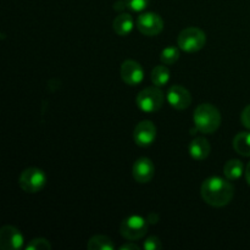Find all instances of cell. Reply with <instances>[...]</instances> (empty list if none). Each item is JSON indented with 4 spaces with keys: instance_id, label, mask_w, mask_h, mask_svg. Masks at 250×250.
<instances>
[{
    "instance_id": "6da1fadb",
    "label": "cell",
    "mask_w": 250,
    "mask_h": 250,
    "mask_svg": "<svg viewBox=\"0 0 250 250\" xmlns=\"http://www.w3.org/2000/svg\"><path fill=\"white\" fill-rule=\"evenodd\" d=\"M202 198L207 204L215 208H222L233 199L234 187L229 180L221 177H210L203 182Z\"/></svg>"
},
{
    "instance_id": "7a4b0ae2",
    "label": "cell",
    "mask_w": 250,
    "mask_h": 250,
    "mask_svg": "<svg viewBox=\"0 0 250 250\" xmlns=\"http://www.w3.org/2000/svg\"><path fill=\"white\" fill-rule=\"evenodd\" d=\"M193 122L195 128L204 134H211L221 125V114L219 109L209 103H204L197 106L193 114Z\"/></svg>"
},
{
    "instance_id": "3957f363",
    "label": "cell",
    "mask_w": 250,
    "mask_h": 250,
    "mask_svg": "<svg viewBox=\"0 0 250 250\" xmlns=\"http://www.w3.org/2000/svg\"><path fill=\"white\" fill-rule=\"evenodd\" d=\"M205 43H207V36L202 29L197 27H188L178 34V48L186 53H197L204 48Z\"/></svg>"
},
{
    "instance_id": "277c9868",
    "label": "cell",
    "mask_w": 250,
    "mask_h": 250,
    "mask_svg": "<svg viewBox=\"0 0 250 250\" xmlns=\"http://www.w3.org/2000/svg\"><path fill=\"white\" fill-rule=\"evenodd\" d=\"M165 100V95L160 90V87H148L139 92L136 98V104L139 110L144 112H156L161 109Z\"/></svg>"
},
{
    "instance_id": "5b68a950",
    "label": "cell",
    "mask_w": 250,
    "mask_h": 250,
    "mask_svg": "<svg viewBox=\"0 0 250 250\" xmlns=\"http://www.w3.org/2000/svg\"><path fill=\"white\" fill-rule=\"evenodd\" d=\"M146 231H148V220L139 215H131L120 225V233L128 241L134 242L143 238Z\"/></svg>"
},
{
    "instance_id": "8992f818",
    "label": "cell",
    "mask_w": 250,
    "mask_h": 250,
    "mask_svg": "<svg viewBox=\"0 0 250 250\" xmlns=\"http://www.w3.org/2000/svg\"><path fill=\"white\" fill-rule=\"evenodd\" d=\"M46 183V175L43 170L37 167H28L21 172L19 177V185L26 193H38Z\"/></svg>"
},
{
    "instance_id": "52a82bcc",
    "label": "cell",
    "mask_w": 250,
    "mask_h": 250,
    "mask_svg": "<svg viewBox=\"0 0 250 250\" xmlns=\"http://www.w3.org/2000/svg\"><path fill=\"white\" fill-rule=\"evenodd\" d=\"M137 28L144 36H158L164 28V21L155 12H144L137 19Z\"/></svg>"
},
{
    "instance_id": "ba28073f",
    "label": "cell",
    "mask_w": 250,
    "mask_h": 250,
    "mask_svg": "<svg viewBox=\"0 0 250 250\" xmlns=\"http://www.w3.org/2000/svg\"><path fill=\"white\" fill-rule=\"evenodd\" d=\"M167 103L176 110H185L192 103V95L189 90L180 84H175L168 88L166 94Z\"/></svg>"
},
{
    "instance_id": "9c48e42d",
    "label": "cell",
    "mask_w": 250,
    "mask_h": 250,
    "mask_svg": "<svg viewBox=\"0 0 250 250\" xmlns=\"http://www.w3.org/2000/svg\"><path fill=\"white\" fill-rule=\"evenodd\" d=\"M133 138L137 146H149L154 143L156 138V127L149 120L139 122L136 126L133 132Z\"/></svg>"
},
{
    "instance_id": "30bf717a",
    "label": "cell",
    "mask_w": 250,
    "mask_h": 250,
    "mask_svg": "<svg viewBox=\"0 0 250 250\" xmlns=\"http://www.w3.org/2000/svg\"><path fill=\"white\" fill-rule=\"evenodd\" d=\"M23 244V236L21 231L14 226L1 227L0 229V248L4 250H17Z\"/></svg>"
},
{
    "instance_id": "8fae6325",
    "label": "cell",
    "mask_w": 250,
    "mask_h": 250,
    "mask_svg": "<svg viewBox=\"0 0 250 250\" xmlns=\"http://www.w3.org/2000/svg\"><path fill=\"white\" fill-rule=\"evenodd\" d=\"M121 78L128 85L141 84L144 80L143 67L137 61L126 60L121 65Z\"/></svg>"
},
{
    "instance_id": "7c38bea8",
    "label": "cell",
    "mask_w": 250,
    "mask_h": 250,
    "mask_svg": "<svg viewBox=\"0 0 250 250\" xmlns=\"http://www.w3.org/2000/svg\"><path fill=\"white\" fill-rule=\"evenodd\" d=\"M132 173H133V178L138 183H148L153 180L155 175V166L150 159L141 158L133 164Z\"/></svg>"
},
{
    "instance_id": "4fadbf2b",
    "label": "cell",
    "mask_w": 250,
    "mask_h": 250,
    "mask_svg": "<svg viewBox=\"0 0 250 250\" xmlns=\"http://www.w3.org/2000/svg\"><path fill=\"white\" fill-rule=\"evenodd\" d=\"M211 146L203 137H197L189 144V154L194 160H204L209 156Z\"/></svg>"
},
{
    "instance_id": "5bb4252c",
    "label": "cell",
    "mask_w": 250,
    "mask_h": 250,
    "mask_svg": "<svg viewBox=\"0 0 250 250\" xmlns=\"http://www.w3.org/2000/svg\"><path fill=\"white\" fill-rule=\"evenodd\" d=\"M112 26H114V31L116 32L119 36H128L134 26L133 17L129 14L119 15V16L114 20V24H112Z\"/></svg>"
},
{
    "instance_id": "9a60e30c",
    "label": "cell",
    "mask_w": 250,
    "mask_h": 250,
    "mask_svg": "<svg viewBox=\"0 0 250 250\" xmlns=\"http://www.w3.org/2000/svg\"><path fill=\"white\" fill-rule=\"evenodd\" d=\"M243 163L238 159H232L229 160L224 166L225 177L229 181L239 180L243 175Z\"/></svg>"
},
{
    "instance_id": "2e32d148",
    "label": "cell",
    "mask_w": 250,
    "mask_h": 250,
    "mask_svg": "<svg viewBox=\"0 0 250 250\" xmlns=\"http://www.w3.org/2000/svg\"><path fill=\"white\" fill-rule=\"evenodd\" d=\"M233 149L242 156H250V132H239L233 138Z\"/></svg>"
},
{
    "instance_id": "e0dca14e",
    "label": "cell",
    "mask_w": 250,
    "mask_h": 250,
    "mask_svg": "<svg viewBox=\"0 0 250 250\" xmlns=\"http://www.w3.org/2000/svg\"><path fill=\"white\" fill-rule=\"evenodd\" d=\"M87 248L89 250H114L115 244L109 237L98 234L88 241Z\"/></svg>"
},
{
    "instance_id": "ac0fdd59",
    "label": "cell",
    "mask_w": 250,
    "mask_h": 250,
    "mask_svg": "<svg viewBox=\"0 0 250 250\" xmlns=\"http://www.w3.org/2000/svg\"><path fill=\"white\" fill-rule=\"evenodd\" d=\"M150 78L154 85H156V87H164V85L167 84L168 80H170V70L165 65L156 66L151 71Z\"/></svg>"
},
{
    "instance_id": "d6986e66",
    "label": "cell",
    "mask_w": 250,
    "mask_h": 250,
    "mask_svg": "<svg viewBox=\"0 0 250 250\" xmlns=\"http://www.w3.org/2000/svg\"><path fill=\"white\" fill-rule=\"evenodd\" d=\"M180 59V51L176 46L165 48L160 54V60L164 65H173Z\"/></svg>"
},
{
    "instance_id": "ffe728a7",
    "label": "cell",
    "mask_w": 250,
    "mask_h": 250,
    "mask_svg": "<svg viewBox=\"0 0 250 250\" xmlns=\"http://www.w3.org/2000/svg\"><path fill=\"white\" fill-rule=\"evenodd\" d=\"M27 250H49L51 249V244L45 238H34L27 246Z\"/></svg>"
},
{
    "instance_id": "44dd1931",
    "label": "cell",
    "mask_w": 250,
    "mask_h": 250,
    "mask_svg": "<svg viewBox=\"0 0 250 250\" xmlns=\"http://www.w3.org/2000/svg\"><path fill=\"white\" fill-rule=\"evenodd\" d=\"M127 4V7L134 12H141L146 9L149 4V0H125Z\"/></svg>"
},
{
    "instance_id": "7402d4cb",
    "label": "cell",
    "mask_w": 250,
    "mask_h": 250,
    "mask_svg": "<svg viewBox=\"0 0 250 250\" xmlns=\"http://www.w3.org/2000/svg\"><path fill=\"white\" fill-rule=\"evenodd\" d=\"M143 248L146 250H160L163 248V244L158 237H149L144 241Z\"/></svg>"
},
{
    "instance_id": "603a6c76",
    "label": "cell",
    "mask_w": 250,
    "mask_h": 250,
    "mask_svg": "<svg viewBox=\"0 0 250 250\" xmlns=\"http://www.w3.org/2000/svg\"><path fill=\"white\" fill-rule=\"evenodd\" d=\"M241 121L244 127H247V128L250 129V105L244 107V110L242 111Z\"/></svg>"
},
{
    "instance_id": "cb8c5ba5",
    "label": "cell",
    "mask_w": 250,
    "mask_h": 250,
    "mask_svg": "<svg viewBox=\"0 0 250 250\" xmlns=\"http://www.w3.org/2000/svg\"><path fill=\"white\" fill-rule=\"evenodd\" d=\"M120 249L121 250H138L139 246L138 244L133 243V241H131V243H125L124 246L120 247Z\"/></svg>"
},
{
    "instance_id": "d4e9b609",
    "label": "cell",
    "mask_w": 250,
    "mask_h": 250,
    "mask_svg": "<svg viewBox=\"0 0 250 250\" xmlns=\"http://www.w3.org/2000/svg\"><path fill=\"white\" fill-rule=\"evenodd\" d=\"M127 7V4H126V1H117L116 4H115V6H114V9L115 10H119V11H122V10H125Z\"/></svg>"
},
{
    "instance_id": "484cf974",
    "label": "cell",
    "mask_w": 250,
    "mask_h": 250,
    "mask_svg": "<svg viewBox=\"0 0 250 250\" xmlns=\"http://www.w3.org/2000/svg\"><path fill=\"white\" fill-rule=\"evenodd\" d=\"M246 180H247V182H248V185L250 186V161L246 167Z\"/></svg>"
}]
</instances>
